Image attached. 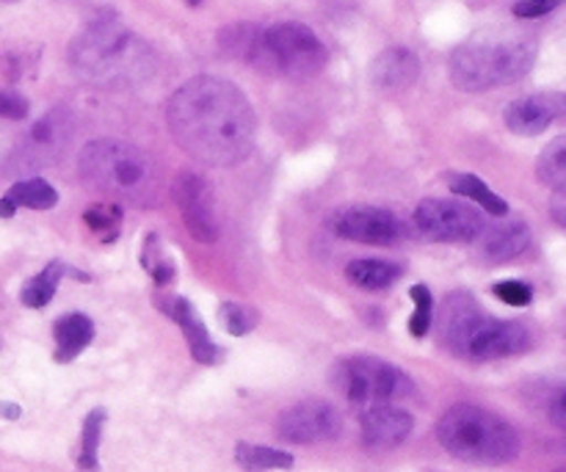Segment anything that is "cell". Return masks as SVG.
<instances>
[{
	"instance_id": "6da1fadb",
	"label": "cell",
	"mask_w": 566,
	"mask_h": 472,
	"mask_svg": "<svg viewBox=\"0 0 566 472\" xmlns=\"http://www.w3.org/2000/svg\"><path fill=\"white\" fill-rule=\"evenodd\" d=\"M166 122L182 153L208 166L241 164L258 138V116L247 94L213 75L182 83L166 105Z\"/></svg>"
},
{
	"instance_id": "7a4b0ae2",
	"label": "cell",
	"mask_w": 566,
	"mask_h": 472,
	"mask_svg": "<svg viewBox=\"0 0 566 472\" xmlns=\"http://www.w3.org/2000/svg\"><path fill=\"white\" fill-rule=\"evenodd\" d=\"M70 66L81 81L103 88H133L153 77L155 55L144 39L114 17L88 22L70 44Z\"/></svg>"
},
{
	"instance_id": "3957f363",
	"label": "cell",
	"mask_w": 566,
	"mask_h": 472,
	"mask_svg": "<svg viewBox=\"0 0 566 472\" xmlns=\"http://www.w3.org/2000/svg\"><path fill=\"white\" fill-rule=\"evenodd\" d=\"M437 335L453 357L470 363H495L531 348V332L523 324L492 318L470 293H451L442 302Z\"/></svg>"
},
{
	"instance_id": "277c9868",
	"label": "cell",
	"mask_w": 566,
	"mask_h": 472,
	"mask_svg": "<svg viewBox=\"0 0 566 472\" xmlns=\"http://www.w3.org/2000/svg\"><path fill=\"white\" fill-rule=\"evenodd\" d=\"M81 175L94 191L116 204L153 208L160 199V171L136 144L119 138H94L81 149Z\"/></svg>"
},
{
	"instance_id": "5b68a950",
	"label": "cell",
	"mask_w": 566,
	"mask_h": 472,
	"mask_svg": "<svg viewBox=\"0 0 566 472\" xmlns=\"http://www.w3.org/2000/svg\"><path fill=\"white\" fill-rule=\"evenodd\" d=\"M536 61V42L523 33H486L464 42L451 55V81L462 92H490V88L517 83Z\"/></svg>"
},
{
	"instance_id": "8992f818",
	"label": "cell",
	"mask_w": 566,
	"mask_h": 472,
	"mask_svg": "<svg viewBox=\"0 0 566 472\" xmlns=\"http://www.w3.org/2000/svg\"><path fill=\"white\" fill-rule=\"evenodd\" d=\"M437 440L453 459L484 468H501L520 457V434L490 409L457 403L442 415Z\"/></svg>"
},
{
	"instance_id": "52a82bcc",
	"label": "cell",
	"mask_w": 566,
	"mask_h": 472,
	"mask_svg": "<svg viewBox=\"0 0 566 472\" xmlns=\"http://www.w3.org/2000/svg\"><path fill=\"white\" fill-rule=\"evenodd\" d=\"M329 61L326 44L315 36L313 28L302 22H276L265 28L254 39L249 64L263 72L293 77V81H307L315 77Z\"/></svg>"
},
{
	"instance_id": "ba28073f",
	"label": "cell",
	"mask_w": 566,
	"mask_h": 472,
	"mask_svg": "<svg viewBox=\"0 0 566 472\" xmlns=\"http://www.w3.org/2000/svg\"><path fill=\"white\" fill-rule=\"evenodd\" d=\"M332 379L348 401L363 403V407L401 401L415 392L412 379L398 365L385 363L379 357H368V354L340 359Z\"/></svg>"
},
{
	"instance_id": "9c48e42d",
	"label": "cell",
	"mask_w": 566,
	"mask_h": 472,
	"mask_svg": "<svg viewBox=\"0 0 566 472\" xmlns=\"http://www.w3.org/2000/svg\"><path fill=\"white\" fill-rule=\"evenodd\" d=\"M415 227L434 243H475L486 221L470 204L453 199H423L415 210Z\"/></svg>"
},
{
	"instance_id": "30bf717a",
	"label": "cell",
	"mask_w": 566,
	"mask_h": 472,
	"mask_svg": "<svg viewBox=\"0 0 566 472\" xmlns=\"http://www.w3.org/2000/svg\"><path fill=\"white\" fill-rule=\"evenodd\" d=\"M171 193H175V202L182 221H186V230L202 243L219 241L216 199L208 180L202 175H197V171H180L175 186H171Z\"/></svg>"
},
{
	"instance_id": "8fae6325",
	"label": "cell",
	"mask_w": 566,
	"mask_h": 472,
	"mask_svg": "<svg viewBox=\"0 0 566 472\" xmlns=\"http://www.w3.org/2000/svg\"><path fill=\"white\" fill-rule=\"evenodd\" d=\"M343 418L332 403L324 401H302L296 407L285 409L276 423V434L293 445H315V442H329L340 434Z\"/></svg>"
},
{
	"instance_id": "7c38bea8",
	"label": "cell",
	"mask_w": 566,
	"mask_h": 472,
	"mask_svg": "<svg viewBox=\"0 0 566 472\" xmlns=\"http://www.w3.org/2000/svg\"><path fill=\"white\" fill-rule=\"evenodd\" d=\"M335 232L346 241L368 243V247H390L401 241L403 224L392 210L370 208V204H357V208L343 210L340 219L335 221Z\"/></svg>"
},
{
	"instance_id": "4fadbf2b",
	"label": "cell",
	"mask_w": 566,
	"mask_h": 472,
	"mask_svg": "<svg viewBox=\"0 0 566 472\" xmlns=\"http://www.w3.org/2000/svg\"><path fill=\"white\" fill-rule=\"evenodd\" d=\"M566 116V94L564 92H539L531 97L514 99L506 108L503 119L506 127L517 136H542L551 125Z\"/></svg>"
},
{
	"instance_id": "5bb4252c",
	"label": "cell",
	"mask_w": 566,
	"mask_h": 472,
	"mask_svg": "<svg viewBox=\"0 0 566 472\" xmlns=\"http://www.w3.org/2000/svg\"><path fill=\"white\" fill-rule=\"evenodd\" d=\"M415 429V418L403 412L396 403H374L365 407L363 418H359V431H363V442L368 448H379V451H390L401 442L409 440Z\"/></svg>"
},
{
	"instance_id": "9a60e30c",
	"label": "cell",
	"mask_w": 566,
	"mask_h": 472,
	"mask_svg": "<svg viewBox=\"0 0 566 472\" xmlns=\"http://www.w3.org/2000/svg\"><path fill=\"white\" fill-rule=\"evenodd\" d=\"M160 307H164L166 318H171L177 326H180L182 337H186L188 343V352H191V357L197 359L199 365L224 363V348L216 346V343L210 340L208 326H205V321L199 318L197 307H193L188 298L171 296L166 298V302H160Z\"/></svg>"
},
{
	"instance_id": "2e32d148",
	"label": "cell",
	"mask_w": 566,
	"mask_h": 472,
	"mask_svg": "<svg viewBox=\"0 0 566 472\" xmlns=\"http://www.w3.org/2000/svg\"><path fill=\"white\" fill-rule=\"evenodd\" d=\"M72 136V116L66 108H53L50 114H44L42 119L33 125V130L28 133L25 141V160L31 166L53 164L64 147L70 144Z\"/></svg>"
},
{
	"instance_id": "e0dca14e",
	"label": "cell",
	"mask_w": 566,
	"mask_h": 472,
	"mask_svg": "<svg viewBox=\"0 0 566 472\" xmlns=\"http://www.w3.org/2000/svg\"><path fill=\"white\" fill-rule=\"evenodd\" d=\"M475 243H479V252L486 263H509L528 249L531 230L525 221L509 219L501 224H486Z\"/></svg>"
},
{
	"instance_id": "ac0fdd59",
	"label": "cell",
	"mask_w": 566,
	"mask_h": 472,
	"mask_svg": "<svg viewBox=\"0 0 566 472\" xmlns=\"http://www.w3.org/2000/svg\"><path fill=\"white\" fill-rule=\"evenodd\" d=\"M370 77L385 92H403L420 77V59L409 48H390L374 61Z\"/></svg>"
},
{
	"instance_id": "d6986e66",
	"label": "cell",
	"mask_w": 566,
	"mask_h": 472,
	"mask_svg": "<svg viewBox=\"0 0 566 472\" xmlns=\"http://www.w3.org/2000/svg\"><path fill=\"white\" fill-rule=\"evenodd\" d=\"M55 363L66 365L77 359V354L86 352L94 340V324L83 313H66L55 321Z\"/></svg>"
},
{
	"instance_id": "ffe728a7",
	"label": "cell",
	"mask_w": 566,
	"mask_h": 472,
	"mask_svg": "<svg viewBox=\"0 0 566 472\" xmlns=\"http://www.w3.org/2000/svg\"><path fill=\"white\" fill-rule=\"evenodd\" d=\"M346 276L363 291H387V287L396 285L403 276V269L398 263H390V260L379 258H365L348 263Z\"/></svg>"
},
{
	"instance_id": "44dd1931",
	"label": "cell",
	"mask_w": 566,
	"mask_h": 472,
	"mask_svg": "<svg viewBox=\"0 0 566 472\" xmlns=\"http://www.w3.org/2000/svg\"><path fill=\"white\" fill-rule=\"evenodd\" d=\"M235 462L247 472H271V470H291L296 459L287 451H276V448L252 445V442H238Z\"/></svg>"
},
{
	"instance_id": "7402d4cb",
	"label": "cell",
	"mask_w": 566,
	"mask_h": 472,
	"mask_svg": "<svg viewBox=\"0 0 566 472\" xmlns=\"http://www.w3.org/2000/svg\"><path fill=\"white\" fill-rule=\"evenodd\" d=\"M70 274V269H66L64 263H59V260H53V263L48 265L44 271H39L33 280L25 282V287H22V304L25 307H48L50 302H53L55 291H59V282L64 280V276Z\"/></svg>"
},
{
	"instance_id": "603a6c76",
	"label": "cell",
	"mask_w": 566,
	"mask_h": 472,
	"mask_svg": "<svg viewBox=\"0 0 566 472\" xmlns=\"http://www.w3.org/2000/svg\"><path fill=\"white\" fill-rule=\"evenodd\" d=\"M451 191L457 193V197H464V199H470V202L481 204V208H484L490 216H506L509 213L506 199L497 197V193L475 175H453Z\"/></svg>"
},
{
	"instance_id": "cb8c5ba5",
	"label": "cell",
	"mask_w": 566,
	"mask_h": 472,
	"mask_svg": "<svg viewBox=\"0 0 566 472\" xmlns=\"http://www.w3.org/2000/svg\"><path fill=\"white\" fill-rule=\"evenodd\" d=\"M536 177L553 193H566V136L556 138L542 149L539 160H536Z\"/></svg>"
},
{
	"instance_id": "d4e9b609",
	"label": "cell",
	"mask_w": 566,
	"mask_h": 472,
	"mask_svg": "<svg viewBox=\"0 0 566 472\" xmlns=\"http://www.w3.org/2000/svg\"><path fill=\"white\" fill-rule=\"evenodd\" d=\"M9 202H14L17 208H31V210H50L59 204V193L50 182H44L42 177H28V180L14 182L6 193Z\"/></svg>"
},
{
	"instance_id": "484cf974",
	"label": "cell",
	"mask_w": 566,
	"mask_h": 472,
	"mask_svg": "<svg viewBox=\"0 0 566 472\" xmlns=\"http://www.w3.org/2000/svg\"><path fill=\"white\" fill-rule=\"evenodd\" d=\"M105 420H108V412H105L103 407L92 409V412L83 418L81 453H77V468L81 470H97L99 468V440H103Z\"/></svg>"
},
{
	"instance_id": "4316f807",
	"label": "cell",
	"mask_w": 566,
	"mask_h": 472,
	"mask_svg": "<svg viewBox=\"0 0 566 472\" xmlns=\"http://www.w3.org/2000/svg\"><path fill=\"white\" fill-rule=\"evenodd\" d=\"M83 221L88 224V230L97 232L103 241H114L116 238V227L122 221V208L116 202H103V204H94L83 213Z\"/></svg>"
},
{
	"instance_id": "83f0119b",
	"label": "cell",
	"mask_w": 566,
	"mask_h": 472,
	"mask_svg": "<svg viewBox=\"0 0 566 472\" xmlns=\"http://www.w3.org/2000/svg\"><path fill=\"white\" fill-rule=\"evenodd\" d=\"M409 296H412L415 302V313L412 318H409V335L412 337H426L431 329V321H434V298H431L429 287L426 285H415L412 291H409Z\"/></svg>"
},
{
	"instance_id": "f1b7e54d",
	"label": "cell",
	"mask_w": 566,
	"mask_h": 472,
	"mask_svg": "<svg viewBox=\"0 0 566 472\" xmlns=\"http://www.w3.org/2000/svg\"><path fill=\"white\" fill-rule=\"evenodd\" d=\"M219 318H221V326H224L232 337L249 335V332L258 326V313H254L252 307H247V304H235V302L221 304Z\"/></svg>"
},
{
	"instance_id": "f546056e",
	"label": "cell",
	"mask_w": 566,
	"mask_h": 472,
	"mask_svg": "<svg viewBox=\"0 0 566 472\" xmlns=\"http://www.w3.org/2000/svg\"><path fill=\"white\" fill-rule=\"evenodd\" d=\"M492 291H495V296L501 298V302L512 304V307H528V304L534 302V291H531V285H525V282L520 280L497 282Z\"/></svg>"
},
{
	"instance_id": "4dcf8cb0",
	"label": "cell",
	"mask_w": 566,
	"mask_h": 472,
	"mask_svg": "<svg viewBox=\"0 0 566 472\" xmlns=\"http://www.w3.org/2000/svg\"><path fill=\"white\" fill-rule=\"evenodd\" d=\"M564 3L566 0H520L514 6V17H520V20H536V17L551 14V11H556Z\"/></svg>"
},
{
	"instance_id": "1f68e13d",
	"label": "cell",
	"mask_w": 566,
	"mask_h": 472,
	"mask_svg": "<svg viewBox=\"0 0 566 472\" xmlns=\"http://www.w3.org/2000/svg\"><path fill=\"white\" fill-rule=\"evenodd\" d=\"M28 99L17 92H0V119H25Z\"/></svg>"
},
{
	"instance_id": "d6a6232c",
	"label": "cell",
	"mask_w": 566,
	"mask_h": 472,
	"mask_svg": "<svg viewBox=\"0 0 566 472\" xmlns=\"http://www.w3.org/2000/svg\"><path fill=\"white\" fill-rule=\"evenodd\" d=\"M547 418H551V423L556 426V429H562L566 434V381L558 385L556 390L551 392V398H547Z\"/></svg>"
},
{
	"instance_id": "836d02e7",
	"label": "cell",
	"mask_w": 566,
	"mask_h": 472,
	"mask_svg": "<svg viewBox=\"0 0 566 472\" xmlns=\"http://www.w3.org/2000/svg\"><path fill=\"white\" fill-rule=\"evenodd\" d=\"M147 271H149V276H153L155 285H158V287H166L171 280H175V263H169V260H164V258L155 260V263L149 265Z\"/></svg>"
},
{
	"instance_id": "e575fe53",
	"label": "cell",
	"mask_w": 566,
	"mask_h": 472,
	"mask_svg": "<svg viewBox=\"0 0 566 472\" xmlns=\"http://www.w3.org/2000/svg\"><path fill=\"white\" fill-rule=\"evenodd\" d=\"M551 216H553V221H556V224L566 227V193H553Z\"/></svg>"
},
{
	"instance_id": "d590c367",
	"label": "cell",
	"mask_w": 566,
	"mask_h": 472,
	"mask_svg": "<svg viewBox=\"0 0 566 472\" xmlns=\"http://www.w3.org/2000/svg\"><path fill=\"white\" fill-rule=\"evenodd\" d=\"M17 213V204L9 202V199H0V219H11Z\"/></svg>"
},
{
	"instance_id": "8d00e7d4",
	"label": "cell",
	"mask_w": 566,
	"mask_h": 472,
	"mask_svg": "<svg viewBox=\"0 0 566 472\" xmlns=\"http://www.w3.org/2000/svg\"><path fill=\"white\" fill-rule=\"evenodd\" d=\"M0 415H3V418H20V407H9V403H0Z\"/></svg>"
},
{
	"instance_id": "74e56055",
	"label": "cell",
	"mask_w": 566,
	"mask_h": 472,
	"mask_svg": "<svg viewBox=\"0 0 566 472\" xmlns=\"http://www.w3.org/2000/svg\"><path fill=\"white\" fill-rule=\"evenodd\" d=\"M186 3L188 6H199V3H202V0H186Z\"/></svg>"
},
{
	"instance_id": "f35d334b",
	"label": "cell",
	"mask_w": 566,
	"mask_h": 472,
	"mask_svg": "<svg viewBox=\"0 0 566 472\" xmlns=\"http://www.w3.org/2000/svg\"><path fill=\"white\" fill-rule=\"evenodd\" d=\"M0 3H14V0H0Z\"/></svg>"
},
{
	"instance_id": "ab89813d",
	"label": "cell",
	"mask_w": 566,
	"mask_h": 472,
	"mask_svg": "<svg viewBox=\"0 0 566 472\" xmlns=\"http://www.w3.org/2000/svg\"><path fill=\"white\" fill-rule=\"evenodd\" d=\"M562 472H566V470H562Z\"/></svg>"
}]
</instances>
